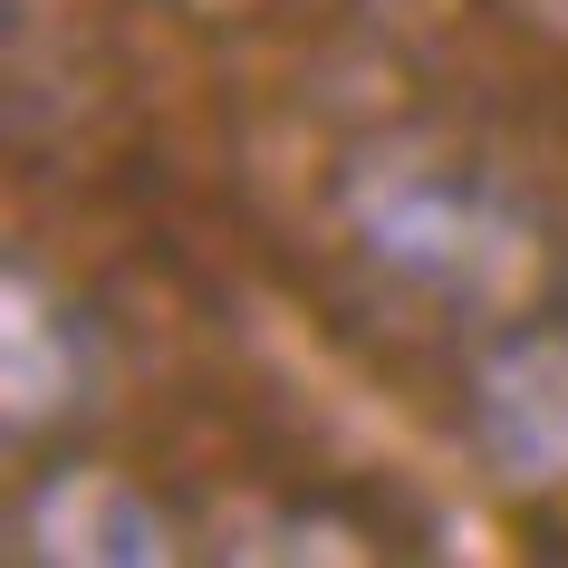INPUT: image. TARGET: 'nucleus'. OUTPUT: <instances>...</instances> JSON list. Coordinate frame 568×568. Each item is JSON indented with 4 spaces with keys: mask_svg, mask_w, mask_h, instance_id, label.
<instances>
[{
    "mask_svg": "<svg viewBox=\"0 0 568 568\" xmlns=\"http://www.w3.org/2000/svg\"><path fill=\"white\" fill-rule=\"evenodd\" d=\"M357 232H366V251H376L395 280L453 290V300H491L510 270L530 261L520 212L491 203L473 174H424V164L366 183L357 193Z\"/></svg>",
    "mask_w": 568,
    "mask_h": 568,
    "instance_id": "1",
    "label": "nucleus"
},
{
    "mask_svg": "<svg viewBox=\"0 0 568 568\" xmlns=\"http://www.w3.org/2000/svg\"><path fill=\"white\" fill-rule=\"evenodd\" d=\"M473 444L520 491L568 481V318H510L473 357Z\"/></svg>",
    "mask_w": 568,
    "mask_h": 568,
    "instance_id": "2",
    "label": "nucleus"
},
{
    "mask_svg": "<svg viewBox=\"0 0 568 568\" xmlns=\"http://www.w3.org/2000/svg\"><path fill=\"white\" fill-rule=\"evenodd\" d=\"M20 559L145 568V559H174V530H164V510H154L125 473H106V463H59V473L20 501Z\"/></svg>",
    "mask_w": 568,
    "mask_h": 568,
    "instance_id": "3",
    "label": "nucleus"
},
{
    "mask_svg": "<svg viewBox=\"0 0 568 568\" xmlns=\"http://www.w3.org/2000/svg\"><path fill=\"white\" fill-rule=\"evenodd\" d=\"M0 376H10V434H39L49 415H68L97 376L88 318L78 300L39 290V270H10V308H0Z\"/></svg>",
    "mask_w": 568,
    "mask_h": 568,
    "instance_id": "4",
    "label": "nucleus"
}]
</instances>
